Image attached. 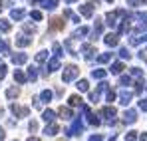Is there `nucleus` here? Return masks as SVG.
Returning a JSON list of instances; mask_svg holds the SVG:
<instances>
[{"label": "nucleus", "instance_id": "nucleus-1", "mask_svg": "<svg viewBox=\"0 0 147 141\" xmlns=\"http://www.w3.org/2000/svg\"><path fill=\"white\" fill-rule=\"evenodd\" d=\"M99 115L107 119V123H109V125H113V123H115V115H117V109H115V107H111V105H105V107H101V109H99Z\"/></svg>", "mask_w": 147, "mask_h": 141}, {"label": "nucleus", "instance_id": "nucleus-2", "mask_svg": "<svg viewBox=\"0 0 147 141\" xmlns=\"http://www.w3.org/2000/svg\"><path fill=\"white\" fill-rule=\"evenodd\" d=\"M80 76V70H78V66H74V64H70V66H66L64 68V74H62V80L68 84V82H72V80H76Z\"/></svg>", "mask_w": 147, "mask_h": 141}, {"label": "nucleus", "instance_id": "nucleus-3", "mask_svg": "<svg viewBox=\"0 0 147 141\" xmlns=\"http://www.w3.org/2000/svg\"><path fill=\"white\" fill-rule=\"evenodd\" d=\"M82 131H84V123H82V119H80V117H76L72 121V127L66 129L64 133H66L68 137H72V135H82Z\"/></svg>", "mask_w": 147, "mask_h": 141}, {"label": "nucleus", "instance_id": "nucleus-4", "mask_svg": "<svg viewBox=\"0 0 147 141\" xmlns=\"http://www.w3.org/2000/svg\"><path fill=\"white\" fill-rule=\"evenodd\" d=\"M80 109L86 113V119H88V123H90V125H96V127H98L99 123H101V121L98 119V115H96V113H92V109H90L86 103H82V105H80Z\"/></svg>", "mask_w": 147, "mask_h": 141}, {"label": "nucleus", "instance_id": "nucleus-5", "mask_svg": "<svg viewBox=\"0 0 147 141\" xmlns=\"http://www.w3.org/2000/svg\"><path fill=\"white\" fill-rule=\"evenodd\" d=\"M103 42H105L109 48L117 46V44H119V34H111V32H109V34H105V36H103Z\"/></svg>", "mask_w": 147, "mask_h": 141}, {"label": "nucleus", "instance_id": "nucleus-6", "mask_svg": "<svg viewBox=\"0 0 147 141\" xmlns=\"http://www.w3.org/2000/svg\"><path fill=\"white\" fill-rule=\"evenodd\" d=\"M10 111H12L14 115H18V117H26V115L30 113V109H28V107H20V105H16V103H12V105H10Z\"/></svg>", "mask_w": 147, "mask_h": 141}, {"label": "nucleus", "instance_id": "nucleus-7", "mask_svg": "<svg viewBox=\"0 0 147 141\" xmlns=\"http://www.w3.org/2000/svg\"><path fill=\"white\" fill-rule=\"evenodd\" d=\"M80 52H84V54H86V60H94V56L98 54V52H96V48L92 46V44H84V46L80 48Z\"/></svg>", "mask_w": 147, "mask_h": 141}, {"label": "nucleus", "instance_id": "nucleus-8", "mask_svg": "<svg viewBox=\"0 0 147 141\" xmlns=\"http://www.w3.org/2000/svg\"><path fill=\"white\" fill-rule=\"evenodd\" d=\"M58 131H60V127H58V123H54V121H50L48 125L44 127V135H50V137L58 135Z\"/></svg>", "mask_w": 147, "mask_h": 141}, {"label": "nucleus", "instance_id": "nucleus-9", "mask_svg": "<svg viewBox=\"0 0 147 141\" xmlns=\"http://www.w3.org/2000/svg\"><path fill=\"white\" fill-rule=\"evenodd\" d=\"M135 121H137V111H135V109H127V111L123 113V123H129V125H131V123H135Z\"/></svg>", "mask_w": 147, "mask_h": 141}, {"label": "nucleus", "instance_id": "nucleus-10", "mask_svg": "<svg viewBox=\"0 0 147 141\" xmlns=\"http://www.w3.org/2000/svg\"><path fill=\"white\" fill-rule=\"evenodd\" d=\"M131 97H133V94H131V92H127V90H121V92H119V103H121V105H129Z\"/></svg>", "mask_w": 147, "mask_h": 141}, {"label": "nucleus", "instance_id": "nucleus-11", "mask_svg": "<svg viewBox=\"0 0 147 141\" xmlns=\"http://www.w3.org/2000/svg\"><path fill=\"white\" fill-rule=\"evenodd\" d=\"M101 32H103V22L101 20H96V26H94V32H92V40H96L101 36Z\"/></svg>", "mask_w": 147, "mask_h": 141}, {"label": "nucleus", "instance_id": "nucleus-12", "mask_svg": "<svg viewBox=\"0 0 147 141\" xmlns=\"http://www.w3.org/2000/svg\"><path fill=\"white\" fill-rule=\"evenodd\" d=\"M80 14L86 16V18H90V16L94 14V6H92V4H82V6H80Z\"/></svg>", "mask_w": 147, "mask_h": 141}, {"label": "nucleus", "instance_id": "nucleus-13", "mask_svg": "<svg viewBox=\"0 0 147 141\" xmlns=\"http://www.w3.org/2000/svg\"><path fill=\"white\" fill-rule=\"evenodd\" d=\"M123 70H125L123 62H113V64H111V68H109V72H111L113 76H119V74H121Z\"/></svg>", "mask_w": 147, "mask_h": 141}, {"label": "nucleus", "instance_id": "nucleus-14", "mask_svg": "<svg viewBox=\"0 0 147 141\" xmlns=\"http://www.w3.org/2000/svg\"><path fill=\"white\" fill-rule=\"evenodd\" d=\"M26 62H28V56L26 54H14L12 56V64H16V66H22Z\"/></svg>", "mask_w": 147, "mask_h": 141}, {"label": "nucleus", "instance_id": "nucleus-15", "mask_svg": "<svg viewBox=\"0 0 147 141\" xmlns=\"http://www.w3.org/2000/svg\"><path fill=\"white\" fill-rule=\"evenodd\" d=\"M46 68H48V72H56V70H60V58H52L48 64H46Z\"/></svg>", "mask_w": 147, "mask_h": 141}, {"label": "nucleus", "instance_id": "nucleus-16", "mask_svg": "<svg viewBox=\"0 0 147 141\" xmlns=\"http://www.w3.org/2000/svg\"><path fill=\"white\" fill-rule=\"evenodd\" d=\"M24 16H26V12L22 10V8H14V10L10 12V18H12V20H18V22H20Z\"/></svg>", "mask_w": 147, "mask_h": 141}, {"label": "nucleus", "instance_id": "nucleus-17", "mask_svg": "<svg viewBox=\"0 0 147 141\" xmlns=\"http://www.w3.org/2000/svg\"><path fill=\"white\" fill-rule=\"evenodd\" d=\"M32 44V38H28V36H18L16 38V46L18 48H26Z\"/></svg>", "mask_w": 147, "mask_h": 141}, {"label": "nucleus", "instance_id": "nucleus-18", "mask_svg": "<svg viewBox=\"0 0 147 141\" xmlns=\"http://www.w3.org/2000/svg\"><path fill=\"white\" fill-rule=\"evenodd\" d=\"M58 2H60V0H42L40 6H42L44 10H54V8L58 6Z\"/></svg>", "mask_w": 147, "mask_h": 141}, {"label": "nucleus", "instance_id": "nucleus-19", "mask_svg": "<svg viewBox=\"0 0 147 141\" xmlns=\"http://www.w3.org/2000/svg\"><path fill=\"white\" fill-rule=\"evenodd\" d=\"M50 28H52V30H62V28H64V16L50 20Z\"/></svg>", "mask_w": 147, "mask_h": 141}, {"label": "nucleus", "instance_id": "nucleus-20", "mask_svg": "<svg viewBox=\"0 0 147 141\" xmlns=\"http://www.w3.org/2000/svg\"><path fill=\"white\" fill-rule=\"evenodd\" d=\"M18 95H20V90H18L16 86H12V88L6 90V97H8V99H16Z\"/></svg>", "mask_w": 147, "mask_h": 141}, {"label": "nucleus", "instance_id": "nucleus-21", "mask_svg": "<svg viewBox=\"0 0 147 141\" xmlns=\"http://www.w3.org/2000/svg\"><path fill=\"white\" fill-rule=\"evenodd\" d=\"M88 34H90V28H88V26H82V28H78V30H76V32H74V40H78V38H80V36H88Z\"/></svg>", "mask_w": 147, "mask_h": 141}, {"label": "nucleus", "instance_id": "nucleus-22", "mask_svg": "<svg viewBox=\"0 0 147 141\" xmlns=\"http://www.w3.org/2000/svg\"><path fill=\"white\" fill-rule=\"evenodd\" d=\"M105 76H107V70H101V68L92 72V78L94 80H105Z\"/></svg>", "mask_w": 147, "mask_h": 141}, {"label": "nucleus", "instance_id": "nucleus-23", "mask_svg": "<svg viewBox=\"0 0 147 141\" xmlns=\"http://www.w3.org/2000/svg\"><path fill=\"white\" fill-rule=\"evenodd\" d=\"M58 113H60V117H64V119H72V109H70V107H64V105H62V107L58 109Z\"/></svg>", "mask_w": 147, "mask_h": 141}, {"label": "nucleus", "instance_id": "nucleus-24", "mask_svg": "<svg viewBox=\"0 0 147 141\" xmlns=\"http://www.w3.org/2000/svg\"><path fill=\"white\" fill-rule=\"evenodd\" d=\"M52 52H54L56 58H62V54H64V46H62L60 42H56V44L52 46Z\"/></svg>", "mask_w": 147, "mask_h": 141}, {"label": "nucleus", "instance_id": "nucleus-25", "mask_svg": "<svg viewBox=\"0 0 147 141\" xmlns=\"http://www.w3.org/2000/svg\"><path fill=\"white\" fill-rule=\"evenodd\" d=\"M14 80H16L18 84H26V80H28V78H26V74L22 70H16V72H14Z\"/></svg>", "mask_w": 147, "mask_h": 141}, {"label": "nucleus", "instance_id": "nucleus-26", "mask_svg": "<svg viewBox=\"0 0 147 141\" xmlns=\"http://www.w3.org/2000/svg\"><path fill=\"white\" fill-rule=\"evenodd\" d=\"M42 119H44L46 123H50V121H54V119H56V113H54L52 109H46V111L42 113Z\"/></svg>", "mask_w": 147, "mask_h": 141}, {"label": "nucleus", "instance_id": "nucleus-27", "mask_svg": "<svg viewBox=\"0 0 147 141\" xmlns=\"http://www.w3.org/2000/svg\"><path fill=\"white\" fill-rule=\"evenodd\" d=\"M26 78L32 80V82H36V80H38V68H34V66L28 68V76H26Z\"/></svg>", "mask_w": 147, "mask_h": 141}, {"label": "nucleus", "instance_id": "nucleus-28", "mask_svg": "<svg viewBox=\"0 0 147 141\" xmlns=\"http://www.w3.org/2000/svg\"><path fill=\"white\" fill-rule=\"evenodd\" d=\"M68 101H70L72 107H80V105H82V97H80V95H70Z\"/></svg>", "mask_w": 147, "mask_h": 141}, {"label": "nucleus", "instance_id": "nucleus-29", "mask_svg": "<svg viewBox=\"0 0 147 141\" xmlns=\"http://www.w3.org/2000/svg\"><path fill=\"white\" fill-rule=\"evenodd\" d=\"M76 88H78L80 92H88V90H90V84H88V80H80V82L76 84Z\"/></svg>", "mask_w": 147, "mask_h": 141}, {"label": "nucleus", "instance_id": "nucleus-30", "mask_svg": "<svg viewBox=\"0 0 147 141\" xmlns=\"http://www.w3.org/2000/svg\"><path fill=\"white\" fill-rule=\"evenodd\" d=\"M109 60H111V54H109V52H105V54H99V56H98V62H99V64H107Z\"/></svg>", "mask_w": 147, "mask_h": 141}, {"label": "nucleus", "instance_id": "nucleus-31", "mask_svg": "<svg viewBox=\"0 0 147 141\" xmlns=\"http://www.w3.org/2000/svg\"><path fill=\"white\" fill-rule=\"evenodd\" d=\"M10 22L8 20H4V18H0V32H10Z\"/></svg>", "mask_w": 147, "mask_h": 141}, {"label": "nucleus", "instance_id": "nucleus-32", "mask_svg": "<svg viewBox=\"0 0 147 141\" xmlns=\"http://www.w3.org/2000/svg\"><path fill=\"white\" fill-rule=\"evenodd\" d=\"M52 97H54V94H52L50 90H44V92L40 94V99H42V101H52Z\"/></svg>", "mask_w": 147, "mask_h": 141}, {"label": "nucleus", "instance_id": "nucleus-33", "mask_svg": "<svg viewBox=\"0 0 147 141\" xmlns=\"http://www.w3.org/2000/svg\"><path fill=\"white\" fill-rule=\"evenodd\" d=\"M48 60V52H38L36 54V62L38 64H42V62H46Z\"/></svg>", "mask_w": 147, "mask_h": 141}, {"label": "nucleus", "instance_id": "nucleus-34", "mask_svg": "<svg viewBox=\"0 0 147 141\" xmlns=\"http://www.w3.org/2000/svg\"><path fill=\"white\" fill-rule=\"evenodd\" d=\"M0 52H2L4 56H8V54H10V48H8V44H6L2 38H0Z\"/></svg>", "mask_w": 147, "mask_h": 141}, {"label": "nucleus", "instance_id": "nucleus-35", "mask_svg": "<svg viewBox=\"0 0 147 141\" xmlns=\"http://www.w3.org/2000/svg\"><path fill=\"white\" fill-rule=\"evenodd\" d=\"M119 58H121V60H129V58H131V54H129L127 48H119Z\"/></svg>", "mask_w": 147, "mask_h": 141}, {"label": "nucleus", "instance_id": "nucleus-36", "mask_svg": "<svg viewBox=\"0 0 147 141\" xmlns=\"http://www.w3.org/2000/svg\"><path fill=\"white\" fill-rule=\"evenodd\" d=\"M30 18L36 20V22H40V20H42V12H40V10H32V12H30Z\"/></svg>", "mask_w": 147, "mask_h": 141}, {"label": "nucleus", "instance_id": "nucleus-37", "mask_svg": "<svg viewBox=\"0 0 147 141\" xmlns=\"http://www.w3.org/2000/svg\"><path fill=\"white\" fill-rule=\"evenodd\" d=\"M131 76L137 78V80H143V72L139 70V68H131Z\"/></svg>", "mask_w": 147, "mask_h": 141}, {"label": "nucleus", "instance_id": "nucleus-38", "mask_svg": "<svg viewBox=\"0 0 147 141\" xmlns=\"http://www.w3.org/2000/svg\"><path fill=\"white\" fill-rule=\"evenodd\" d=\"M107 90H109V84L101 80V82H99V86H98V92L101 94V92H107Z\"/></svg>", "mask_w": 147, "mask_h": 141}, {"label": "nucleus", "instance_id": "nucleus-39", "mask_svg": "<svg viewBox=\"0 0 147 141\" xmlns=\"http://www.w3.org/2000/svg\"><path fill=\"white\" fill-rule=\"evenodd\" d=\"M115 97H117V95H115V92H113V90H107V95H105V101H109V103H111V101H115Z\"/></svg>", "mask_w": 147, "mask_h": 141}, {"label": "nucleus", "instance_id": "nucleus-40", "mask_svg": "<svg viewBox=\"0 0 147 141\" xmlns=\"http://www.w3.org/2000/svg\"><path fill=\"white\" fill-rule=\"evenodd\" d=\"M119 84H121L123 88H125V86H131V78H129V76H121V78H119Z\"/></svg>", "mask_w": 147, "mask_h": 141}, {"label": "nucleus", "instance_id": "nucleus-41", "mask_svg": "<svg viewBox=\"0 0 147 141\" xmlns=\"http://www.w3.org/2000/svg\"><path fill=\"white\" fill-rule=\"evenodd\" d=\"M137 139V131H127L125 133V141H135Z\"/></svg>", "mask_w": 147, "mask_h": 141}, {"label": "nucleus", "instance_id": "nucleus-42", "mask_svg": "<svg viewBox=\"0 0 147 141\" xmlns=\"http://www.w3.org/2000/svg\"><path fill=\"white\" fill-rule=\"evenodd\" d=\"M133 18H137L141 22H147V12H137V14H133Z\"/></svg>", "mask_w": 147, "mask_h": 141}, {"label": "nucleus", "instance_id": "nucleus-43", "mask_svg": "<svg viewBox=\"0 0 147 141\" xmlns=\"http://www.w3.org/2000/svg\"><path fill=\"white\" fill-rule=\"evenodd\" d=\"M143 86H145V84H143V80H139V82L135 84V94H137V95L143 92Z\"/></svg>", "mask_w": 147, "mask_h": 141}, {"label": "nucleus", "instance_id": "nucleus-44", "mask_svg": "<svg viewBox=\"0 0 147 141\" xmlns=\"http://www.w3.org/2000/svg\"><path fill=\"white\" fill-rule=\"evenodd\" d=\"M98 99H99V92L96 90V92H92V94H90V101H92V103H96Z\"/></svg>", "mask_w": 147, "mask_h": 141}, {"label": "nucleus", "instance_id": "nucleus-45", "mask_svg": "<svg viewBox=\"0 0 147 141\" xmlns=\"http://www.w3.org/2000/svg\"><path fill=\"white\" fill-rule=\"evenodd\" d=\"M6 78V64H0V80Z\"/></svg>", "mask_w": 147, "mask_h": 141}, {"label": "nucleus", "instance_id": "nucleus-46", "mask_svg": "<svg viewBox=\"0 0 147 141\" xmlns=\"http://www.w3.org/2000/svg\"><path fill=\"white\" fill-rule=\"evenodd\" d=\"M22 28H24L26 32H32V34H34V32H36V28H34V26H32V24H24V26H22Z\"/></svg>", "mask_w": 147, "mask_h": 141}, {"label": "nucleus", "instance_id": "nucleus-47", "mask_svg": "<svg viewBox=\"0 0 147 141\" xmlns=\"http://www.w3.org/2000/svg\"><path fill=\"white\" fill-rule=\"evenodd\" d=\"M139 109H141V111H147V99H141V101H139Z\"/></svg>", "mask_w": 147, "mask_h": 141}, {"label": "nucleus", "instance_id": "nucleus-48", "mask_svg": "<svg viewBox=\"0 0 147 141\" xmlns=\"http://www.w3.org/2000/svg\"><path fill=\"white\" fill-rule=\"evenodd\" d=\"M28 127H30V131H38V123H36V121H30Z\"/></svg>", "mask_w": 147, "mask_h": 141}, {"label": "nucleus", "instance_id": "nucleus-49", "mask_svg": "<svg viewBox=\"0 0 147 141\" xmlns=\"http://www.w3.org/2000/svg\"><path fill=\"white\" fill-rule=\"evenodd\" d=\"M90 141H103V137H101V135H92Z\"/></svg>", "mask_w": 147, "mask_h": 141}, {"label": "nucleus", "instance_id": "nucleus-50", "mask_svg": "<svg viewBox=\"0 0 147 141\" xmlns=\"http://www.w3.org/2000/svg\"><path fill=\"white\" fill-rule=\"evenodd\" d=\"M70 20H72V22H80V16H76V14H70Z\"/></svg>", "mask_w": 147, "mask_h": 141}, {"label": "nucleus", "instance_id": "nucleus-51", "mask_svg": "<svg viewBox=\"0 0 147 141\" xmlns=\"http://www.w3.org/2000/svg\"><path fill=\"white\" fill-rule=\"evenodd\" d=\"M70 14H72V10H70V8H66V10H64V18H70Z\"/></svg>", "mask_w": 147, "mask_h": 141}, {"label": "nucleus", "instance_id": "nucleus-52", "mask_svg": "<svg viewBox=\"0 0 147 141\" xmlns=\"http://www.w3.org/2000/svg\"><path fill=\"white\" fill-rule=\"evenodd\" d=\"M127 4H129V6H137V4H139V0H127Z\"/></svg>", "mask_w": 147, "mask_h": 141}, {"label": "nucleus", "instance_id": "nucleus-53", "mask_svg": "<svg viewBox=\"0 0 147 141\" xmlns=\"http://www.w3.org/2000/svg\"><path fill=\"white\" fill-rule=\"evenodd\" d=\"M4 137H6V133H4V129L0 127V141H4Z\"/></svg>", "mask_w": 147, "mask_h": 141}, {"label": "nucleus", "instance_id": "nucleus-54", "mask_svg": "<svg viewBox=\"0 0 147 141\" xmlns=\"http://www.w3.org/2000/svg\"><path fill=\"white\" fill-rule=\"evenodd\" d=\"M139 141H147V133H141L139 135Z\"/></svg>", "mask_w": 147, "mask_h": 141}, {"label": "nucleus", "instance_id": "nucleus-55", "mask_svg": "<svg viewBox=\"0 0 147 141\" xmlns=\"http://www.w3.org/2000/svg\"><path fill=\"white\" fill-rule=\"evenodd\" d=\"M30 2H32V4H40L42 0H30Z\"/></svg>", "mask_w": 147, "mask_h": 141}, {"label": "nucleus", "instance_id": "nucleus-56", "mask_svg": "<svg viewBox=\"0 0 147 141\" xmlns=\"http://www.w3.org/2000/svg\"><path fill=\"white\" fill-rule=\"evenodd\" d=\"M28 141H38V137H30V139H28Z\"/></svg>", "mask_w": 147, "mask_h": 141}, {"label": "nucleus", "instance_id": "nucleus-57", "mask_svg": "<svg viewBox=\"0 0 147 141\" xmlns=\"http://www.w3.org/2000/svg\"><path fill=\"white\" fill-rule=\"evenodd\" d=\"M66 2H68V4H72V2H76V0H66Z\"/></svg>", "mask_w": 147, "mask_h": 141}, {"label": "nucleus", "instance_id": "nucleus-58", "mask_svg": "<svg viewBox=\"0 0 147 141\" xmlns=\"http://www.w3.org/2000/svg\"><path fill=\"white\" fill-rule=\"evenodd\" d=\"M105 2H109V4H111V2H113V0H105Z\"/></svg>", "mask_w": 147, "mask_h": 141}, {"label": "nucleus", "instance_id": "nucleus-59", "mask_svg": "<svg viewBox=\"0 0 147 141\" xmlns=\"http://www.w3.org/2000/svg\"><path fill=\"white\" fill-rule=\"evenodd\" d=\"M0 8H2V2H0Z\"/></svg>", "mask_w": 147, "mask_h": 141}, {"label": "nucleus", "instance_id": "nucleus-60", "mask_svg": "<svg viewBox=\"0 0 147 141\" xmlns=\"http://www.w3.org/2000/svg\"><path fill=\"white\" fill-rule=\"evenodd\" d=\"M143 2H145V4H147V0H143Z\"/></svg>", "mask_w": 147, "mask_h": 141}, {"label": "nucleus", "instance_id": "nucleus-61", "mask_svg": "<svg viewBox=\"0 0 147 141\" xmlns=\"http://www.w3.org/2000/svg\"><path fill=\"white\" fill-rule=\"evenodd\" d=\"M145 90H147V84H145Z\"/></svg>", "mask_w": 147, "mask_h": 141}, {"label": "nucleus", "instance_id": "nucleus-62", "mask_svg": "<svg viewBox=\"0 0 147 141\" xmlns=\"http://www.w3.org/2000/svg\"><path fill=\"white\" fill-rule=\"evenodd\" d=\"M145 60H147V58H145Z\"/></svg>", "mask_w": 147, "mask_h": 141}]
</instances>
